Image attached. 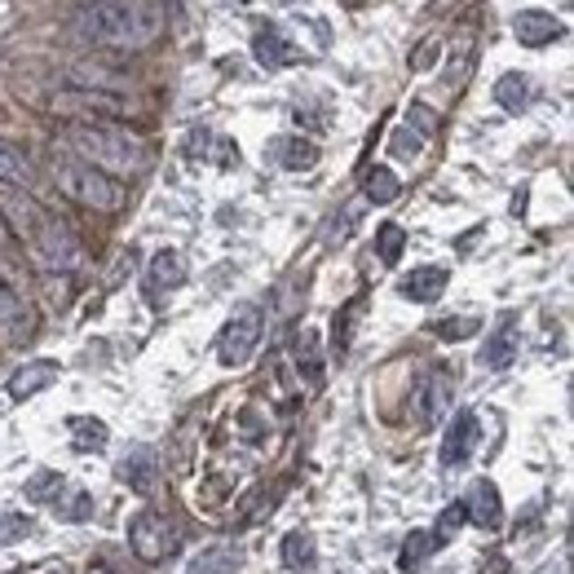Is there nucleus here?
<instances>
[{
    "label": "nucleus",
    "mask_w": 574,
    "mask_h": 574,
    "mask_svg": "<svg viewBox=\"0 0 574 574\" xmlns=\"http://www.w3.org/2000/svg\"><path fill=\"white\" fill-rule=\"evenodd\" d=\"M71 27L84 44L137 53L164 35V9L160 0H84L71 13Z\"/></svg>",
    "instance_id": "1"
},
{
    "label": "nucleus",
    "mask_w": 574,
    "mask_h": 574,
    "mask_svg": "<svg viewBox=\"0 0 574 574\" xmlns=\"http://www.w3.org/2000/svg\"><path fill=\"white\" fill-rule=\"evenodd\" d=\"M0 217L9 226V235L44 266V270H75L80 266V244L66 230V222H58L40 199H31L27 191H0Z\"/></svg>",
    "instance_id": "2"
},
{
    "label": "nucleus",
    "mask_w": 574,
    "mask_h": 574,
    "mask_svg": "<svg viewBox=\"0 0 574 574\" xmlns=\"http://www.w3.org/2000/svg\"><path fill=\"white\" fill-rule=\"evenodd\" d=\"M66 146L75 151V160H84L89 168L106 173V177H137L151 160V146L142 142V133L124 129V124H66Z\"/></svg>",
    "instance_id": "3"
},
{
    "label": "nucleus",
    "mask_w": 574,
    "mask_h": 574,
    "mask_svg": "<svg viewBox=\"0 0 574 574\" xmlns=\"http://www.w3.org/2000/svg\"><path fill=\"white\" fill-rule=\"evenodd\" d=\"M53 186H58L71 204L93 208V213H120V208H124V195H129L124 182H115V177L89 168V164L75 160V155H58V160H53Z\"/></svg>",
    "instance_id": "4"
},
{
    "label": "nucleus",
    "mask_w": 574,
    "mask_h": 574,
    "mask_svg": "<svg viewBox=\"0 0 574 574\" xmlns=\"http://www.w3.org/2000/svg\"><path fill=\"white\" fill-rule=\"evenodd\" d=\"M262 331H266V314H262V305H244V309H235V314H230V322H226V327H222V336H217V358H222V367H244V362L257 353Z\"/></svg>",
    "instance_id": "5"
},
{
    "label": "nucleus",
    "mask_w": 574,
    "mask_h": 574,
    "mask_svg": "<svg viewBox=\"0 0 574 574\" xmlns=\"http://www.w3.org/2000/svg\"><path fill=\"white\" fill-rule=\"evenodd\" d=\"M53 111L71 115V120H84V124H111L120 115H129V102L106 93V89H93V84H75V89H62L53 102Z\"/></svg>",
    "instance_id": "6"
},
{
    "label": "nucleus",
    "mask_w": 574,
    "mask_h": 574,
    "mask_svg": "<svg viewBox=\"0 0 574 574\" xmlns=\"http://www.w3.org/2000/svg\"><path fill=\"white\" fill-rule=\"evenodd\" d=\"M129 549L137 553V562L160 566V562H168V557L177 553V535H173V526L164 522V513L142 509V513L129 522Z\"/></svg>",
    "instance_id": "7"
},
{
    "label": "nucleus",
    "mask_w": 574,
    "mask_h": 574,
    "mask_svg": "<svg viewBox=\"0 0 574 574\" xmlns=\"http://www.w3.org/2000/svg\"><path fill=\"white\" fill-rule=\"evenodd\" d=\"M451 398H455V380L447 367H429L416 385V398H411V411H416V429H433L447 411H451Z\"/></svg>",
    "instance_id": "8"
},
{
    "label": "nucleus",
    "mask_w": 574,
    "mask_h": 574,
    "mask_svg": "<svg viewBox=\"0 0 574 574\" xmlns=\"http://www.w3.org/2000/svg\"><path fill=\"white\" fill-rule=\"evenodd\" d=\"M482 447V420L473 411H455L442 438V469H460Z\"/></svg>",
    "instance_id": "9"
},
{
    "label": "nucleus",
    "mask_w": 574,
    "mask_h": 574,
    "mask_svg": "<svg viewBox=\"0 0 574 574\" xmlns=\"http://www.w3.org/2000/svg\"><path fill=\"white\" fill-rule=\"evenodd\" d=\"M0 331L13 340V345H22V340H31L35 336V314H31V305L13 291V284L0 275Z\"/></svg>",
    "instance_id": "10"
},
{
    "label": "nucleus",
    "mask_w": 574,
    "mask_h": 574,
    "mask_svg": "<svg viewBox=\"0 0 574 574\" xmlns=\"http://www.w3.org/2000/svg\"><path fill=\"white\" fill-rule=\"evenodd\" d=\"M562 31H566V22H562L557 13H549V9H522V13H513V35H517V44H526V49H544V44H553Z\"/></svg>",
    "instance_id": "11"
},
{
    "label": "nucleus",
    "mask_w": 574,
    "mask_h": 574,
    "mask_svg": "<svg viewBox=\"0 0 574 574\" xmlns=\"http://www.w3.org/2000/svg\"><path fill=\"white\" fill-rule=\"evenodd\" d=\"M464 513H469V522H473L478 531L495 535V531L504 526V500H500V486L482 478V482L473 486V495L464 500Z\"/></svg>",
    "instance_id": "12"
},
{
    "label": "nucleus",
    "mask_w": 574,
    "mask_h": 574,
    "mask_svg": "<svg viewBox=\"0 0 574 574\" xmlns=\"http://www.w3.org/2000/svg\"><path fill=\"white\" fill-rule=\"evenodd\" d=\"M517 345H522L517 318H513V314H504V318L495 322V331L486 336V345H482V367H491V371H504V367L517 358Z\"/></svg>",
    "instance_id": "13"
},
{
    "label": "nucleus",
    "mask_w": 574,
    "mask_h": 574,
    "mask_svg": "<svg viewBox=\"0 0 574 574\" xmlns=\"http://www.w3.org/2000/svg\"><path fill=\"white\" fill-rule=\"evenodd\" d=\"M58 376H62V367H58L53 358H35V362H27V367H18V371L9 376V398H13V402H27V398H35L40 389H49Z\"/></svg>",
    "instance_id": "14"
},
{
    "label": "nucleus",
    "mask_w": 574,
    "mask_h": 574,
    "mask_svg": "<svg viewBox=\"0 0 574 574\" xmlns=\"http://www.w3.org/2000/svg\"><path fill=\"white\" fill-rule=\"evenodd\" d=\"M447 279H451V275H447L442 266H416V270L398 284V291H402L407 300H416V305H433V300L447 291Z\"/></svg>",
    "instance_id": "15"
},
{
    "label": "nucleus",
    "mask_w": 574,
    "mask_h": 574,
    "mask_svg": "<svg viewBox=\"0 0 574 574\" xmlns=\"http://www.w3.org/2000/svg\"><path fill=\"white\" fill-rule=\"evenodd\" d=\"M253 53H257V62H262V66H270V71H279V66H291V62H300L296 44L287 40L279 27H266V31H257V40H253Z\"/></svg>",
    "instance_id": "16"
},
{
    "label": "nucleus",
    "mask_w": 574,
    "mask_h": 574,
    "mask_svg": "<svg viewBox=\"0 0 574 574\" xmlns=\"http://www.w3.org/2000/svg\"><path fill=\"white\" fill-rule=\"evenodd\" d=\"M0 182L13 186V191H27V186L35 182L31 155H27L18 142H9V137H0Z\"/></svg>",
    "instance_id": "17"
},
{
    "label": "nucleus",
    "mask_w": 574,
    "mask_h": 574,
    "mask_svg": "<svg viewBox=\"0 0 574 574\" xmlns=\"http://www.w3.org/2000/svg\"><path fill=\"white\" fill-rule=\"evenodd\" d=\"M270 155H275V164H284L291 173H305V168L318 164V146L305 142V137H275L270 142Z\"/></svg>",
    "instance_id": "18"
},
{
    "label": "nucleus",
    "mask_w": 574,
    "mask_h": 574,
    "mask_svg": "<svg viewBox=\"0 0 574 574\" xmlns=\"http://www.w3.org/2000/svg\"><path fill=\"white\" fill-rule=\"evenodd\" d=\"M124 482L137 491V495H151L155 491V482H160V464H155V451L151 447H142V451H133V460H124Z\"/></svg>",
    "instance_id": "19"
},
{
    "label": "nucleus",
    "mask_w": 574,
    "mask_h": 574,
    "mask_svg": "<svg viewBox=\"0 0 574 574\" xmlns=\"http://www.w3.org/2000/svg\"><path fill=\"white\" fill-rule=\"evenodd\" d=\"M239 566H244V553H239L235 544H213V549H204V553L191 562L186 574H235Z\"/></svg>",
    "instance_id": "20"
},
{
    "label": "nucleus",
    "mask_w": 574,
    "mask_h": 574,
    "mask_svg": "<svg viewBox=\"0 0 574 574\" xmlns=\"http://www.w3.org/2000/svg\"><path fill=\"white\" fill-rule=\"evenodd\" d=\"M531 98H535L531 75H522V71L500 75V84H495V102H500L504 111H526V106H531Z\"/></svg>",
    "instance_id": "21"
},
{
    "label": "nucleus",
    "mask_w": 574,
    "mask_h": 574,
    "mask_svg": "<svg viewBox=\"0 0 574 574\" xmlns=\"http://www.w3.org/2000/svg\"><path fill=\"white\" fill-rule=\"evenodd\" d=\"M151 284L164 287V291L186 284V262H182V253H173V248L155 253V257H151Z\"/></svg>",
    "instance_id": "22"
},
{
    "label": "nucleus",
    "mask_w": 574,
    "mask_h": 574,
    "mask_svg": "<svg viewBox=\"0 0 574 574\" xmlns=\"http://www.w3.org/2000/svg\"><path fill=\"white\" fill-rule=\"evenodd\" d=\"M362 195H367L371 204H393V199L402 195V182L393 177V168L376 164V168H367V177H362Z\"/></svg>",
    "instance_id": "23"
},
{
    "label": "nucleus",
    "mask_w": 574,
    "mask_h": 574,
    "mask_svg": "<svg viewBox=\"0 0 574 574\" xmlns=\"http://www.w3.org/2000/svg\"><path fill=\"white\" fill-rule=\"evenodd\" d=\"M284 566L287 571H300L309 574L314 566H318V553H314V540L305 535V531H291V535H284Z\"/></svg>",
    "instance_id": "24"
},
{
    "label": "nucleus",
    "mask_w": 574,
    "mask_h": 574,
    "mask_svg": "<svg viewBox=\"0 0 574 574\" xmlns=\"http://www.w3.org/2000/svg\"><path fill=\"white\" fill-rule=\"evenodd\" d=\"M106 438H111V429L102 420H89V416H75L71 420V447L75 451H102Z\"/></svg>",
    "instance_id": "25"
},
{
    "label": "nucleus",
    "mask_w": 574,
    "mask_h": 574,
    "mask_svg": "<svg viewBox=\"0 0 574 574\" xmlns=\"http://www.w3.org/2000/svg\"><path fill=\"white\" fill-rule=\"evenodd\" d=\"M402 244H407V230L402 226H380L376 230V253H380V262L385 266H398V257H402Z\"/></svg>",
    "instance_id": "26"
},
{
    "label": "nucleus",
    "mask_w": 574,
    "mask_h": 574,
    "mask_svg": "<svg viewBox=\"0 0 574 574\" xmlns=\"http://www.w3.org/2000/svg\"><path fill=\"white\" fill-rule=\"evenodd\" d=\"M433 549H442V544H438L429 531H416V535L402 544V557H398V566H402V571H416V566H420V562L433 553Z\"/></svg>",
    "instance_id": "27"
},
{
    "label": "nucleus",
    "mask_w": 574,
    "mask_h": 574,
    "mask_svg": "<svg viewBox=\"0 0 574 574\" xmlns=\"http://www.w3.org/2000/svg\"><path fill=\"white\" fill-rule=\"evenodd\" d=\"M464 522H469V513H464V500H455V504H447V509H442V517H438V526H433L429 535H433L438 544H447V540H455V531H460Z\"/></svg>",
    "instance_id": "28"
},
{
    "label": "nucleus",
    "mask_w": 574,
    "mask_h": 574,
    "mask_svg": "<svg viewBox=\"0 0 574 574\" xmlns=\"http://www.w3.org/2000/svg\"><path fill=\"white\" fill-rule=\"evenodd\" d=\"M62 491H66V478L62 473H35V482L27 486L31 500H53V504H62Z\"/></svg>",
    "instance_id": "29"
},
{
    "label": "nucleus",
    "mask_w": 574,
    "mask_h": 574,
    "mask_svg": "<svg viewBox=\"0 0 574 574\" xmlns=\"http://www.w3.org/2000/svg\"><path fill=\"white\" fill-rule=\"evenodd\" d=\"M314 340H318V336H314V331H305V336H300V349H296V358H300V376L309 371V389H318V385H322V376H318V349H314Z\"/></svg>",
    "instance_id": "30"
},
{
    "label": "nucleus",
    "mask_w": 574,
    "mask_h": 574,
    "mask_svg": "<svg viewBox=\"0 0 574 574\" xmlns=\"http://www.w3.org/2000/svg\"><path fill=\"white\" fill-rule=\"evenodd\" d=\"M358 314H362V300H353L345 314H336V340H331V349H336L340 358L349 353V331H353V318H358Z\"/></svg>",
    "instance_id": "31"
},
{
    "label": "nucleus",
    "mask_w": 574,
    "mask_h": 574,
    "mask_svg": "<svg viewBox=\"0 0 574 574\" xmlns=\"http://www.w3.org/2000/svg\"><path fill=\"white\" fill-rule=\"evenodd\" d=\"M473 331H482L478 318H442V322H433V336H442V340H464Z\"/></svg>",
    "instance_id": "32"
},
{
    "label": "nucleus",
    "mask_w": 574,
    "mask_h": 574,
    "mask_svg": "<svg viewBox=\"0 0 574 574\" xmlns=\"http://www.w3.org/2000/svg\"><path fill=\"white\" fill-rule=\"evenodd\" d=\"M420 146H424V137H416L411 129H402V133L393 137V155H402V160H411V155H420Z\"/></svg>",
    "instance_id": "33"
},
{
    "label": "nucleus",
    "mask_w": 574,
    "mask_h": 574,
    "mask_svg": "<svg viewBox=\"0 0 574 574\" xmlns=\"http://www.w3.org/2000/svg\"><path fill=\"white\" fill-rule=\"evenodd\" d=\"M411 115H416L420 133H433V124H438V120H433V111H429V106H411Z\"/></svg>",
    "instance_id": "34"
},
{
    "label": "nucleus",
    "mask_w": 574,
    "mask_h": 574,
    "mask_svg": "<svg viewBox=\"0 0 574 574\" xmlns=\"http://www.w3.org/2000/svg\"><path fill=\"white\" fill-rule=\"evenodd\" d=\"M486 574H509V557H500V553H495V557L486 562Z\"/></svg>",
    "instance_id": "35"
}]
</instances>
